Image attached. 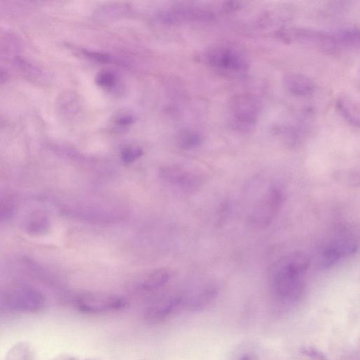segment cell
I'll use <instances>...</instances> for the list:
<instances>
[{"mask_svg": "<svg viewBox=\"0 0 360 360\" xmlns=\"http://www.w3.org/2000/svg\"><path fill=\"white\" fill-rule=\"evenodd\" d=\"M160 176L166 182L188 192L198 189L202 182L199 175L176 166L161 169Z\"/></svg>", "mask_w": 360, "mask_h": 360, "instance_id": "cell-9", "label": "cell"}, {"mask_svg": "<svg viewBox=\"0 0 360 360\" xmlns=\"http://www.w3.org/2000/svg\"><path fill=\"white\" fill-rule=\"evenodd\" d=\"M248 203V219L252 224L268 226L277 215L284 200L282 188L274 182L259 180L253 184Z\"/></svg>", "mask_w": 360, "mask_h": 360, "instance_id": "cell-2", "label": "cell"}, {"mask_svg": "<svg viewBox=\"0 0 360 360\" xmlns=\"http://www.w3.org/2000/svg\"><path fill=\"white\" fill-rule=\"evenodd\" d=\"M334 34L339 46L355 47L359 44V32L356 28H345Z\"/></svg>", "mask_w": 360, "mask_h": 360, "instance_id": "cell-13", "label": "cell"}, {"mask_svg": "<svg viewBox=\"0 0 360 360\" xmlns=\"http://www.w3.org/2000/svg\"><path fill=\"white\" fill-rule=\"evenodd\" d=\"M202 139L199 134L189 132L184 134L180 139V146L185 149H191L198 146Z\"/></svg>", "mask_w": 360, "mask_h": 360, "instance_id": "cell-15", "label": "cell"}, {"mask_svg": "<svg viewBox=\"0 0 360 360\" xmlns=\"http://www.w3.org/2000/svg\"><path fill=\"white\" fill-rule=\"evenodd\" d=\"M8 78V73L4 69L0 68V84L4 83Z\"/></svg>", "mask_w": 360, "mask_h": 360, "instance_id": "cell-21", "label": "cell"}, {"mask_svg": "<svg viewBox=\"0 0 360 360\" xmlns=\"http://www.w3.org/2000/svg\"><path fill=\"white\" fill-rule=\"evenodd\" d=\"M76 307L84 314L97 315L120 311L127 304V300L117 295L103 292H86L76 300Z\"/></svg>", "mask_w": 360, "mask_h": 360, "instance_id": "cell-5", "label": "cell"}, {"mask_svg": "<svg viewBox=\"0 0 360 360\" xmlns=\"http://www.w3.org/2000/svg\"><path fill=\"white\" fill-rule=\"evenodd\" d=\"M170 276V272L167 269H157L148 274L141 280L139 288L144 291L158 290L168 283Z\"/></svg>", "mask_w": 360, "mask_h": 360, "instance_id": "cell-12", "label": "cell"}, {"mask_svg": "<svg viewBox=\"0 0 360 360\" xmlns=\"http://www.w3.org/2000/svg\"><path fill=\"white\" fill-rule=\"evenodd\" d=\"M82 53L86 58L96 62L109 63L111 60L110 56L101 52L82 50Z\"/></svg>", "mask_w": 360, "mask_h": 360, "instance_id": "cell-18", "label": "cell"}, {"mask_svg": "<svg viewBox=\"0 0 360 360\" xmlns=\"http://www.w3.org/2000/svg\"><path fill=\"white\" fill-rule=\"evenodd\" d=\"M8 303L16 311L34 312L44 305V297L37 290L29 288H16L8 295Z\"/></svg>", "mask_w": 360, "mask_h": 360, "instance_id": "cell-7", "label": "cell"}, {"mask_svg": "<svg viewBox=\"0 0 360 360\" xmlns=\"http://www.w3.org/2000/svg\"><path fill=\"white\" fill-rule=\"evenodd\" d=\"M231 124L233 129L247 133L252 131L257 122L259 106L250 94L234 96L230 102Z\"/></svg>", "mask_w": 360, "mask_h": 360, "instance_id": "cell-3", "label": "cell"}, {"mask_svg": "<svg viewBox=\"0 0 360 360\" xmlns=\"http://www.w3.org/2000/svg\"><path fill=\"white\" fill-rule=\"evenodd\" d=\"M143 154L141 149L136 147H127L121 152V159L125 164H129L140 158Z\"/></svg>", "mask_w": 360, "mask_h": 360, "instance_id": "cell-17", "label": "cell"}, {"mask_svg": "<svg viewBox=\"0 0 360 360\" xmlns=\"http://www.w3.org/2000/svg\"><path fill=\"white\" fill-rule=\"evenodd\" d=\"M310 262L302 252H292L280 258L271 269V288L281 301L292 302L302 295Z\"/></svg>", "mask_w": 360, "mask_h": 360, "instance_id": "cell-1", "label": "cell"}, {"mask_svg": "<svg viewBox=\"0 0 360 360\" xmlns=\"http://www.w3.org/2000/svg\"><path fill=\"white\" fill-rule=\"evenodd\" d=\"M182 302V298L176 295L160 298L146 308L144 312L145 319L153 323L165 321L177 311Z\"/></svg>", "mask_w": 360, "mask_h": 360, "instance_id": "cell-8", "label": "cell"}, {"mask_svg": "<svg viewBox=\"0 0 360 360\" xmlns=\"http://www.w3.org/2000/svg\"><path fill=\"white\" fill-rule=\"evenodd\" d=\"M285 88L292 94L306 96L311 94L315 89V84L305 75L297 72H288L283 78Z\"/></svg>", "mask_w": 360, "mask_h": 360, "instance_id": "cell-10", "label": "cell"}, {"mask_svg": "<svg viewBox=\"0 0 360 360\" xmlns=\"http://www.w3.org/2000/svg\"><path fill=\"white\" fill-rule=\"evenodd\" d=\"M96 84L103 88H110L115 83V76L110 71L98 72L96 77Z\"/></svg>", "mask_w": 360, "mask_h": 360, "instance_id": "cell-16", "label": "cell"}, {"mask_svg": "<svg viewBox=\"0 0 360 360\" xmlns=\"http://www.w3.org/2000/svg\"><path fill=\"white\" fill-rule=\"evenodd\" d=\"M133 122V117L129 115H123L116 120V123L119 125H128Z\"/></svg>", "mask_w": 360, "mask_h": 360, "instance_id": "cell-20", "label": "cell"}, {"mask_svg": "<svg viewBox=\"0 0 360 360\" xmlns=\"http://www.w3.org/2000/svg\"><path fill=\"white\" fill-rule=\"evenodd\" d=\"M206 58L212 66L229 75L241 74L248 68V59L242 51L229 45L212 48Z\"/></svg>", "mask_w": 360, "mask_h": 360, "instance_id": "cell-6", "label": "cell"}, {"mask_svg": "<svg viewBox=\"0 0 360 360\" xmlns=\"http://www.w3.org/2000/svg\"><path fill=\"white\" fill-rule=\"evenodd\" d=\"M303 352L309 356L319 360H325L326 357L323 354H321L318 351H316L314 349L307 348L303 349Z\"/></svg>", "mask_w": 360, "mask_h": 360, "instance_id": "cell-19", "label": "cell"}, {"mask_svg": "<svg viewBox=\"0 0 360 360\" xmlns=\"http://www.w3.org/2000/svg\"><path fill=\"white\" fill-rule=\"evenodd\" d=\"M357 243L353 236L341 231L330 237L321 247L319 262L321 267L327 269L333 266L341 259L354 254Z\"/></svg>", "mask_w": 360, "mask_h": 360, "instance_id": "cell-4", "label": "cell"}, {"mask_svg": "<svg viewBox=\"0 0 360 360\" xmlns=\"http://www.w3.org/2000/svg\"><path fill=\"white\" fill-rule=\"evenodd\" d=\"M335 107L345 120L351 124L359 127V105L352 97L343 94L338 96L335 100Z\"/></svg>", "mask_w": 360, "mask_h": 360, "instance_id": "cell-11", "label": "cell"}, {"mask_svg": "<svg viewBox=\"0 0 360 360\" xmlns=\"http://www.w3.org/2000/svg\"><path fill=\"white\" fill-rule=\"evenodd\" d=\"M15 63L20 70L28 77L35 79H46V74L39 68L23 60L21 58H15Z\"/></svg>", "mask_w": 360, "mask_h": 360, "instance_id": "cell-14", "label": "cell"}]
</instances>
